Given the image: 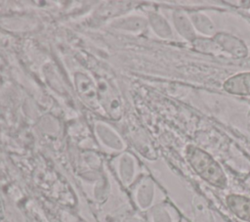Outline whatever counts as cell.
<instances>
[{
  "mask_svg": "<svg viewBox=\"0 0 250 222\" xmlns=\"http://www.w3.org/2000/svg\"><path fill=\"white\" fill-rule=\"evenodd\" d=\"M185 155L191 169L203 181L217 189L224 190L227 188V175L210 154L196 146L188 145L185 150Z\"/></svg>",
  "mask_w": 250,
  "mask_h": 222,
  "instance_id": "6da1fadb",
  "label": "cell"
},
{
  "mask_svg": "<svg viewBox=\"0 0 250 222\" xmlns=\"http://www.w3.org/2000/svg\"><path fill=\"white\" fill-rule=\"evenodd\" d=\"M212 38L216 41L223 52H226L234 58L243 59L248 55V48L244 41L232 34L217 32Z\"/></svg>",
  "mask_w": 250,
  "mask_h": 222,
  "instance_id": "7a4b0ae2",
  "label": "cell"
},
{
  "mask_svg": "<svg viewBox=\"0 0 250 222\" xmlns=\"http://www.w3.org/2000/svg\"><path fill=\"white\" fill-rule=\"evenodd\" d=\"M223 89L235 96H250V71L239 72L227 78Z\"/></svg>",
  "mask_w": 250,
  "mask_h": 222,
  "instance_id": "3957f363",
  "label": "cell"
},
{
  "mask_svg": "<svg viewBox=\"0 0 250 222\" xmlns=\"http://www.w3.org/2000/svg\"><path fill=\"white\" fill-rule=\"evenodd\" d=\"M226 203L230 212L243 222H250V198L239 194H229Z\"/></svg>",
  "mask_w": 250,
  "mask_h": 222,
  "instance_id": "277c9868",
  "label": "cell"
},
{
  "mask_svg": "<svg viewBox=\"0 0 250 222\" xmlns=\"http://www.w3.org/2000/svg\"><path fill=\"white\" fill-rule=\"evenodd\" d=\"M172 18L175 28L185 40L191 43L198 37L188 14L183 11H175Z\"/></svg>",
  "mask_w": 250,
  "mask_h": 222,
  "instance_id": "5b68a950",
  "label": "cell"
},
{
  "mask_svg": "<svg viewBox=\"0 0 250 222\" xmlns=\"http://www.w3.org/2000/svg\"><path fill=\"white\" fill-rule=\"evenodd\" d=\"M188 15L195 31L204 35V37H213L217 33L214 22L205 14L200 12H190L188 13Z\"/></svg>",
  "mask_w": 250,
  "mask_h": 222,
  "instance_id": "8992f818",
  "label": "cell"
},
{
  "mask_svg": "<svg viewBox=\"0 0 250 222\" xmlns=\"http://www.w3.org/2000/svg\"><path fill=\"white\" fill-rule=\"evenodd\" d=\"M194 222H215L212 211L206 200L200 195H194L191 200Z\"/></svg>",
  "mask_w": 250,
  "mask_h": 222,
  "instance_id": "52a82bcc",
  "label": "cell"
},
{
  "mask_svg": "<svg viewBox=\"0 0 250 222\" xmlns=\"http://www.w3.org/2000/svg\"><path fill=\"white\" fill-rule=\"evenodd\" d=\"M149 222H180V216L172 205L163 203L151 209Z\"/></svg>",
  "mask_w": 250,
  "mask_h": 222,
  "instance_id": "ba28073f",
  "label": "cell"
},
{
  "mask_svg": "<svg viewBox=\"0 0 250 222\" xmlns=\"http://www.w3.org/2000/svg\"><path fill=\"white\" fill-rule=\"evenodd\" d=\"M191 45L194 50L200 53L209 55H221L223 53L219 45L212 37L198 36L195 40L191 42Z\"/></svg>",
  "mask_w": 250,
  "mask_h": 222,
  "instance_id": "9c48e42d",
  "label": "cell"
},
{
  "mask_svg": "<svg viewBox=\"0 0 250 222\" xmlns=\"http://www.w3.org/2000/svg\"><path fill=\"white\" fill-rule=\"evenodd\" d=\"M140 194H139V202L142 208H146L150 205L152 199H153V193H154V188H153V183L150 179H146L140 189Z\"/></svg>",
  "mask_w": 250,
  "mask_h": 222,
  "instance_id": "30bf717a",
  "label": "cell"
},
{
  "mask_svg": "<svg viewBox=\"0 0 250 222\" xmlns=\"http://www.w3.org/2000/svg\"><path fill=\"white\" fill-rule=\"evenodd\" d=\"M152 23H153V27L155 29V31L161 36V37H171L172 36V30L170 28V25L168 24V22L165 21V19H163L160 16H155L152 19Z\"/></svg>",
  "mask_w": 250,
  "mask_h": 222,
  "instance_id": "8fae6325",
  "label": "cell"
},
{
  "mask_svg": "<svg viewBox=\"0 0 250 222\" xmlns=\"http://www.w3.org/2000/svg\"><path fill=\"white\" fill-rule=\"evenodd\" d=\"M181 222H188V220H187V219H185V218H183V219H182V221H181Z\"/></svg>",
  "mask_w": 250,
  "mask_h": 222,
  "instance_id": "7c38bea8",
  "label": "cell"
}]
</instances>
